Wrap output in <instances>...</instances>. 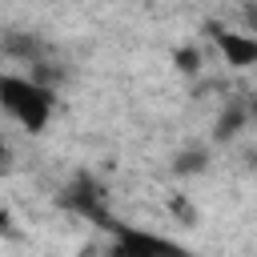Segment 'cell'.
<instances>
[{
	"label": "cell",
	"instance_id": "obj_7",
	"mask_svg": "<svg viewBox=\"0 0 257 257\" xmlns=\"http://www.w3.org/2000/svg\"><path fill=\"white\" fill-rule=\"evenodd\" d=\"M245 112H249V124H257V92L245 96Z\"/></svg>",
	"mask_w": 257,
	"mask_h": 257
},
{
	"label": "cell",
	"instance_id": "obj_6",
	"mask_svg": "<svg viewBox=\"0 0 257 257\" xmlns=\"http://www.w3.org/2000/svg\"><path fill=\"white\" fill-rule=\"evenodd\" d=\"M12 169V145H8V137L0 133V173H8Z\"/></svg>",
	"mask_w": 257,
	"mask_h": 257
},
{
	"label": "cell",
	"instance_id": "obj_5",
	"mask_svg": "<svg viewBox=\"0 0 257 257\" xmlns=\"http://www.w3.org/2000/svg\"><path fill=\"white\" fill-rule=\"evenodd\" d=\"M205 169H209V153H205L201 145H197V149H185V153L177 157V165H173V173H181V177H185V173H205Z\"/></svg>",
	"mask_w": 257,
	"mask_h": 257
},
{
	"label": "cell",
	"instance_id": "obj_8",
	"mask_svg": "<svg viewBox=\"0 0 257 257\" xmlns=\"http://www.w3.org/2000/svg\"><path fill=\"white\" fill-rule=\"evenodd\" d=\"M0 233H8V213L0 209Z\"/></svg>",
	"mask_w": 257,
	"mask_h": 257
},
{
	"label": "cell",
	"instance_id": "obj_1",
	"mask_svg": "<svg viewBox=\"0 0 257 257\" xmlns=\"http://www.w3.org/2000/svg\"><path fill=\"white\" fill-rule=\"evenodd\" d=\"M0 108L24 128V133H44L52 112H56V92L48 80L28 76V72H0Z\"/></svg>",
	"mask_w": 257,
	"mask_h": 257
},
{
	"label": "cell",
	"instance_id": "obj_4",
	"mask_svg": "<svg viewBox=\"0 0 257 257\" xmlns=\"http://www.w3.org/2000/svg\"><path fill=\"white\" fill-rule=\"evenodd\" d=\"M245 124H249L245 100H233V104H229V108H225V112L217 116V128H213V137H217V141H233V137H237V133H241Z\"/></svg>",
	"mask_w": 257,
	"mask_h": 257
},
{
	"label": "cell",
	"instance_id": "obj_2",
	"mask_svg": "<svg viewBox=\"0 0 257 257\" xmlns=\"http://www.w3.org/2000/svg\"><path fill=\"white\" fill-rule=\"evenodd\" d=\"M108 229H112V257H201V253L185 249L181 241L161 237L153 229H128L116 221H108Z\"/></svg>",
	"mask_w": 257,
	"mask_h": 257
},
{
	"label": "cell",
	"instance_id": "obj_9",
	"mask_svg": "<svg viewBox=\"0 0 257 257\" xmlns=\"http://www.w3.org/2000/svg\"><path fill=\"white\" fill-rule=\"evenodd\" d=\"M249 24H253V28H257V4H253V8H249Z\"/></svg>",
	"mask_w": 257,
	"mask_h": 257
},
{
	"label": "cell",
	"instance_id": "obj_3",
	"mask_svg": "<svg viewBox=\"0 0 257 257\" xmlns=\"http://www.w3.org/2000/svg\"><path fill=\"white\" fill-rule=\"evenodd\" d=\"M221 52H225V64L233 68H249L257 64V36H245V32H229V28H213Z\"/></svg>",
	"mask_w": 257,
	"mask_h": 257
}]
</instances>
